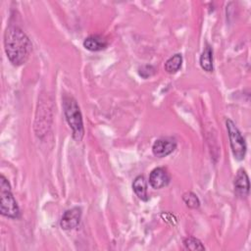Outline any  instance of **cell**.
<instances>
[{
	"label": "cell",
	"mask_w": 251,
	"mask_h": 251,
	"mask_svg": "<svg viewBox=\"0 0 251 251\" xmlns=\"http://www.w3.org/2000/svg\"><path fill=\"white\" fill-rule=\"evenodd\" d=\"M0 212L1 215L10 219H19L21 216L20 208L11 190V185L3 175L0 176Z\"/></svg>",
	"instance_id": "3957f363"
},
{
	"label": "cell",
	"mask_w": 251,
	"mask_h": 251,
	"mask_svg": "<svg viewBox=\"0 0 251 251\" xmlns=\"http://www.w3.org/2000/svg\"><path fill=\"white\" fill-rule=\"evenodd\" d=\"M171 180L170 174L165 168H155L149 176V183L154 189H161L169 184Z\"/></svg>",
	"instance_id": "ba28073f"
},
{
	"label": "cell",
	"mask_w": 251,
	"mask_h": 251,
	"mask_svg": "<svg viewBox=\"0 0 251 251\" xmlns=\"http://www.w3.org/2000/svg\"><path fill=\"white\" fill-rule=\"evenodd\" d=\"M233 187L236 197L240 199H245L249 195V177L243 169H239L237 171L233 181Z\"/></svg>",
	"instance_id": "52a82bcc"
},
{
	"label": "cell",
	"mask_w": 251,
	"mask_h": 251,
	"mask_svg": "<svg viewBox=\"0 0 251 251\" xmlns=\"http://www.w3.org/2000/svg\"><path fill=\"white\" fill-rule=\"evenodd\" d=\"M176 148V141L173 137H162L152 145V152L158 158H164L172 154Z\"/></svg>",
	"instance_id": "5b68a950"
},
{
	"label": "cell",
	"mask_w": 251,
	"mask_h": 251,
	"mask_svg": "<svg viewBox=\"0 0 251 251\" xmlns=\"http://www.w3.org/2000/svg\"><path fill=\"white\" fill-rule=\"evenodd\" d=\"M182 65V56L179 53H176L170 57L166 63H165V71L169 74H176L179 69L181 68Z\"/></svg>",
	"instance_id": "7c38bea8"
},
{
	"label": "cell",
	"mask_w": 251,
	"mask_h": 251,
	"mask_svg": "<svg viewBox=\"0 0 251 251\" xmlns=\"http://www.w3.org/2000/svg\"><path fill=\"white\" fill-rule=\"evenodd\" d=\"M132 189L136 196L142 201L148 200L147 194V182L143 176H137L132 182Z\"/></svg>",
	"instance_id": "30bf717a"
},
{
	"label": "cell",
	"mask_w": 251,
	"mask_h": 251,
	"mask_svg": "<svg viewBox=\"0 0 251 251\" xmlns=\"http://www.w3.org/2000/svg\"><path fill=\"white\" fill-rule=\"evenodd\" d=\"M199 63L204 71L208 73L213 71V49L209 44H206V46L204 47L200 55Z\"/></svg>",
	"instance_id": "8fae6325"
},
{
	"label": "cell",
	"mask_w": 251,
	"mask_h": 251,
	"mask_svg": "<svg viewBox=\"0 0 251 251\" xmlns=\"http://www.w3.org/2000/svg\"><path fill=\"white\" fill-rule=\"evenodd\" d=\"M63 110L67 123L73 131V138L79 142L84 135L82 115L76 100L70 95L63 97Z\"/></svg>",
	"instance_id": "7a4b0ae2"
},
{
	"label": "cell",
	"mask_w": 251,
	"mask_h": 251,
	"mask_svg": "<svg viewBox=\"0 0 251 251\" xmlns=\"http://www.w3.org/2000/svg\"><path fill=\"white\" fill-rule=\"evenodd\" d=\"M4 49L14 66L24 65L32 51V44L25 31L16 25H9L4 32Z\"/></svg>",
	"instance_id": "6da1fadb"
},
{
	"label": "cell",
	"mask_w": 251,
	"mask_h": 251,
	"mask_svg": "<svg viewBox=\"0 0 251 251\" xmlns=\"http://www.w3.org/2000/svg\"><path fill=\"white\" fill-rule=\"evenodd\" d=\"M83 46L85 49L92 51V52H97L104 50L108 46V41L107 39L99 34H92L87 36L84 41H83Z\"/></svg>",
	"instance_id": "9c48e42d"
},
{
	"label": "cell",
	"mask_w": 251,
	"mask_h": 251,
	"mask_svg": "<svg viewBox=\"0 0 251 251\" xmlns=\"http://www.w3.org/2000/svg\"><path fill=\"white\" fill-rule=\"evenodd\" d=\"M183 246L185 249L188 250H204L205 247L202 242L193 236H187L183 239Z\"/></svg>",
	"instance_id": "5bb4252c"
},
{
	"label": "cell",
	"mask_w": 251,
	"mask_h": 251,
	"mask_svg": "<svg viewBox=\"0 0 251 251\" xmlns=\"http://www.w3.org/2000/svg\"><path fill=\"white\" fill-rule=\"evenodd\" d=\"M182 200L184 202V204L190 208V209H197L200 206V200L197 197V195L191 191L185 192L182 195Z\"/></svg>",
	"instance_id": "4fadbf2b"
},
{
	"label": "cell",
	"mask_w": 251,
	"mask_h": 251,
	"mask_svg": "<svg viewBox=\"0 0 251 251\" xmlns=\"http://www.w3.org/2000/svg\"><path fill=\"white\" fill-rule=\"evenodd\" d=\"M81 209L79 207H74L64 212L60 220V226L65 230L75 228L81 220Z\"/></svg>",
	"instance_id": "8992f818"
},
{
	"label": "cell",
	"mask_w": 251,
	"mask_h": 251,
	"mask_svg": "<svg viewBox=\"0 0 251 251\" xmlns=\"http://www.w3.org/2000/svg\"><path fill=\"white\" fill-rule=\"evenodd\" d=\"M226 126L228 133V138H229V144L231 148V152L233 154V157L237 161H242L245 158L246 155V143L245 140L235 126V124L227 119L226 121Z\"/></svg>",
	"instance_id": "277c9868"
}]
</instances>
